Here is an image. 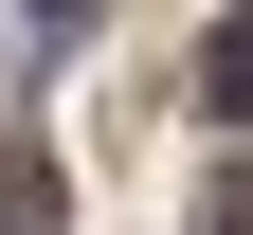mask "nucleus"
I'll return each mask as SVG.
<instances>
[{
    "label": "nucleus",
    "mask_w": 253,
    "mask_h": 235,
    "mask_svg": "<svg viewBox=\"0 0 253 235\" xmlns=\"http://www.w3.org/2000/svg\"><path fill=\"white\" fill-rule=\"evenodd\" d=\"M199 109H217V127H253V0L217 18V54H199Z\"/></svg>",
    "instance_id": "1"
},
{
    "label": "nucleus",
    "mask_w": 253,
    "mask_h": 235,
    "mask_svg": "<svg viewBox=\"0 0 253 235\" xmlns=\"http://www.w3.org/2000/svg\"><path fill=\"white\" fill-rule=\"evenodd\" d=\"M37 18H54V37H73V18H109V0H37Z\"/></svg>",
    "instance_id": "2"
}]
</instances>
